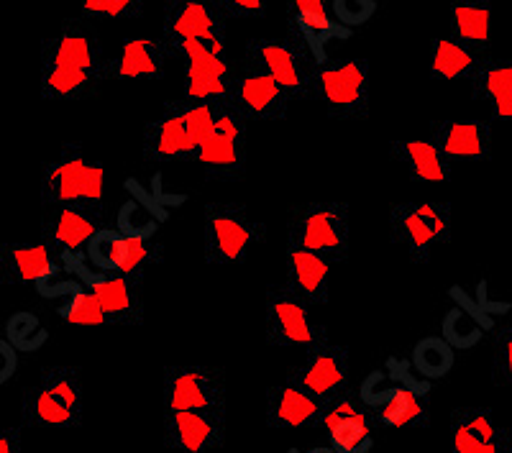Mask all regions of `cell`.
I'll list each match as a JSON object with an SVG mask.
<instances>
[{"instance_id":"4316f807","label":"cell","mask_w":512,"mask_h":453,"mask_svg":"<svg viewBox=\"0 0 512 453\" xmlns=\"http://www.w3.org/2000/svg\"><path fill=\"white\" fill-rule=\"evenodd\" d=\"M390 154L402 172L413 182L423 185H443L454 177V164L443 157L431 139H402L392 141Z\"/></svg>"},{"instance_id":"74e56055","label":"cell","mask_w":512,"mask_h":453,"mask_svg":"<svg viewBox=\"0 0 512 453\" xmlns=\"http://www.w3.org/2000/svg\"><path fill=\"white\" fill-rule=\"evenodd\" d=\"M379 11L377 0H331V13L346 29H359L369 24Z\"/></svg>"},{"instance_id":"7bdbcfd3","label":"cell","mask_w":512,"mask_h":453,"mask_svg":"<svg viewBox=\"0 0 512 453\" xmlns=\"http://www.w3.org/2000/svg\"><path fill=\"white\" fill-rule=\"evenodd\" d=\"M0 285H13L11 264H8V244L0 241Z\"/></svg>"},{"instance_id":"52a82bcc","label":"cell","mask_w":512,"mask_h":453,"mask_svg":"<svg viewBox=\"0 0 512 453\" xmlns=\"http://www.w3.org/2000/svg\"><path fill=\"white\" fill-rule=\"evenodd\" d=\"M287 241L323 256L333 267L346 262L351 249L349 205L338 200H313L290 210Z\"/></svg>"},{"instance_id":"5b68a950","label":"cell","mask_w":512,"mask_h":453,"mask_svg":"<svg viewBox=\"0 0 512 453\" xmlns=\"http://www.w3.org/2000/svg\"><path fill=\"white\" fill-rule=\"evenodd\" d=\"M264 241V223L239 203L205 205L203 254L210 267H239Z\"/></svg>"},{"instance_id":"f6af8a7d","label":"cell","mask_w":512,"mask_h":453,"mask_svg":"<svg viewBox=\"0 0 512 453\" xmlns=\"http://www.w3.org/2000/svg\"><path fill=\"white\" fill-rule=\"evenodd\" d=\"M510 49H512V31H510ZM512 59V57H510Z\"/></svg>"},{"instance_id":"7a4b0ae2","label":"cell","mask_w":512,"mask_h":453,"mask_svg":"<svg viewBox=\"0 0 512 453\" xmlns=\"http://www.w3.org/2000/svg\"><path fill=\"white\" fill-rule=\"evenodd\" d=\"M85 415V384L77 366H47L26 390L21 418L26 428L72 430Z\"/></svg>"},{"instance_id":"b9f144b4","label":"cell","mask_w":512,"mask_h":453,"mask_svg":"<svg viewBox=\"0 0 512 453\" xmlns=\"http://www.w3.org/2000/svg\"><path fill=\"white\" fill-rule=\"evenodd\" d=\"M0 453H24L21 433L16 428H0Z\"/></svg>"},{"instance_id":"d6a6232c","label":"cell","mask_w":512,"mask_h":453,"mask_svg":"<svg viewBox=\"0 0 512 453\" xmlns=\"http://www.w3.org/2000/svg\"><path fill=\"white\" fill-rule=\"evenodd\" d=\"M456 364V351L441 336H425L415 343L410 366L420 379H443Z\"/></svg>"},{"instance_id":"ffe728a7","label":"cell","mask_w":512,"mask_h":453,"mask_svg":"<svg viewBox=\"0 0 512 453\" xmlns=\"http://www.w3.org/2000/svg\"><path fill=\"white\" fill-rule=\"evenodd\" d=\"M100 228H105V215L80 205H47L41 218L44 244L62 256L80 254Z\"/></svg>"},{"instance_id":"ee69618b","label":"cell","mask_w":512,"mask_h":453,"mask_svg":"<svg viewBox=\"0 0 512 453\" xmlns=\"http://www.w3.org/2000/svg\"><path fill=\"white\" fill-rule=\"evenodd\" d=\"M292 453H297V451H292ZM308 453H336V451H333V448H313V451H308Z\"/></svg>"},{"instance_id":"e0dca14e","label":"cell","mask_w":512,"mask_h":453,"mask_svg":"<svg viewBox=\"0 0 512 453\" xmlns=\"http://www.w3.org/2000/svg\"><path fill=\"white\" fill-rule=\"evenodd\" d=\"M318 425L328 433V441L336 453H369L374 446V423L367 405L344 392L336 400L326 402L320 410Z\"/></svg>"},{"instance_id":"6da1fadb","label":"cell","mask_w":512,"mask_h":453,"mask_svg":"<svg viewBox=\"0 0 512 453\" xmlns=\"http://www.w3.org/2000/svg\"><path fill=\"white\" fill-rule=\"evenodd\" d=\"M111 82V57L98 31L72 18L41 44L39 90L47 103H72Z\"/></svg>"},{"instance_id":"44dd1931","label":"cell","mask_w":512,"mask_h":453,"mask_svg":"<svg viewBox=\"0 0 512 453\" xmlns=\"http://www.w3.org/2000/svg\"><path fill=\"white\" fill-rule=\"evenodd\" d=\"M451 453H512L510 430L489 407H456L451 415Z\"/></svg>"},{"instance_id":"8d00e7d4","label":"cell","mask_w":512,"mask_h":453,"mask_svg":"<svg viewBox=\"0 0 512 453\" xmlns=\"http://www.w3.org/2000/svg\"><path fill=\"white\" fill-rule=\"evenodd\" d=\"M88 18L103 21H134L144 13V0H77Z\"/></svg>"},{"instance_id":"ba28073f","label":"cell","mask_w":512,"mask_h":453,"mask_svg":"<svg viewBox=\"0 0 512 453\" xmlns=\"http://www.w3.org/2000/svg\"><path fill=\"white\" fill-rule=\"evenodd\" d=\"M244 64L272 77L295 100H315V67L290 36H259L244 49Z\"/></svg>"},{"instance_id":"f546056e","label":"cell","mask_w":512,"mask_h":453,"mask_svg":"<svg viewBox=\"0 0 512 453\" xmlns=\"http://www.w3.org/2000/svg\"><path fill=\"white\" fill-rule=\"evenodd\" d=\"M448 26L451 39L487 57L492 47V0H451Z\"/></svg>"},{"instance_id":"4fadbf2b","label":"cell","mask_w":512,"mask_h":453,"mask_svg":"<svg viewBox=\"0 0 512 453\" xmlns=\"http://www.w3.org/2000/svg\"><path fill=\"white\" fill-rule=\"evenodd\" d=\"M231 11L223 0H167L164 3L162 41L175 49L187 41L226 39Z\"/></svg>"},{"instance_id":"9c48e42d","label":"cell","mask_w":512,"mask_h":453,"mask_svg":"<svg viewBox=\"0 0 512 453\" xmlns=\"http://www.w3.org/2000/svg\"><path fill=\"white\" fill-rule=\"evenodd\" d=\"M315 100L336 121H364L372 105L367 59H328L315 70Z\"/></svg>"},{"instance_id":"7402d4cb","label":"cell","mask_w":512,"mask_h":453,"mask_svg":"<svg viewBox=\"0 0 512 453\" xmlns=\"http://www.w3.org/2000/svg\"><path fill=\"white\" fill-rule=\"evenodd\" d=\"M164 441L175 453H218L226 441V413H164Z\"/></svg>"},{"instance_id":"ac0fdd59","label":"cell","mask_w":512,"mask_h":453,"mask_svg":"<svg viewBox=\"0 0 512 453\" xmlns=\"http://www.w3.org/2000/svg\"><path fill=\"white\" fill-rule=\"evenodd\" d=\"M64 259H70L72 264H77L75 254H67ZM82 279L88 282L90 295L95 297V302L100 305L111 326H141L144 323V300H141V279L121 277V274H88L82 272Z\"/></svg>"},{"instance_id":"7c38bea8","label":"cell","mask_w":512,"mask_h":453,"mask_svg":"<svg viewBox=\"0 0 512 453\" xmlns=\"http://www.w3.org/2000/svg\"><path fill=\"white\" fill-rule=\"evenodd\" d=\"M264 333L274 349H313L326 338V331L313 323L310 305L287 285H272L264 305Z\"/></svg>"},{"instance_id":"e575fe53","label":"cell","mask_w":512,"mask_h":453,"mask_svg":"<svg viewBox=\"0 0 512 453\" xmlns=\"http://www.w3.org/2000/svg\"><path fill=\"white\" fill-rule=\"evenodd\" d=\"M484 333L487 331L464 308H451L441 320V338L454 351L477 349L479 343H482Z\"/></svg>"},{"instance_id":"30bf717a","label":"cell","mask_w":512,"mask_h":453,"mask_svg":"<svg viewBox=\"0 0 512 453\" xmlns=\"http://www.w3.org/2000/svg\"><path fill=\"white\" fill-rule=\"evenodd\" d=\"M249 121L231 103L218 105L208 136L200 141L190 162L198 164L210 180H239L246 172Z\"/></svg>"},{"instance_id":"1f68e13d","label":"cell","mask_w":512,"mask_h":453,"mask_svg":"<svg viewBox=\"0 0 512 453\" xmlns=\"http://www.w3.org/2000/svg\"><path fill=\"white\" fill-rule=\"evenodd\" d=\"M8 264L13 282L36 285L39 290L59 274L54 251L47 244H8Z\"/></svg>"},{"instance_id":"f35d334b","label":"cell","mask_w":512,"mask_h":453,"mask_svg":"<svg viewBox=\"0 0 512 453\" xmlns=\"http://www.w3.org/2000/svg\"><path fill=\"white\" fill-rule=\"evenodd\" d=\"M492 351V379L497 387H512V326L495 333Z\"/></svg>"},{"instance_id":"f1b7e54d","label":"cell","mask_w":512,"mask_h":453,"mask_svg":"<svg viewBox=\"0 0 512 453\" xmlns=\"http://www.w3.org/2000/svg\"><path fill=\"white\" fill-rule=\"evenodd\" d=\"M367 410L372 415V423L382 425V428H425L431 420V410H428L425 397L405 387V384L387 387L384 395Z\"/></svg>"},{"instance_id":"3957f363","label":"cell","mask_w":512,"mask_h":453,"mask_svg":"<svg viewBox=\"0 0 512 453\" xmlns=\"http://www.w3.org/2000/svg\"><path fill=\"white\" fill-rule=\"evenodd\" d=\"M218 105L175 100L144 128V157L149 162H190L200 141L208 136Z\"/></svg>"},{"instance_id":"603a6c76","label":"cell","mask_w":512,"mask_h":453,"mask_svg":"<svg viewBox=\"0 0 512 453\" xmlns=\"http://www.w3.org/2000/svg\"><path fill=\"white\" fill-rule=\"evenodd\" d=\"M431 141L454 167L492 157V128L487 121H433Z\"/></svg>"},{"instance_id":"836d02e7","label":"cell","mask_w":512,"mask_h":453,"mask_svg":"<svg viewBox=\"0 0 512 453\" xmlns=\"http://www.w3.org/2000/svg\"><path fill=\"white\" fill-rule=\"evenodd\" d=\"M57 315L64 318L70 326H85V328H98V326H111L108 315L100 310L95 297L90 295L88 287L70 285L67 287V300L57 305Z\"/></svg>"},{"instance_id":"d590c367","label":"cell","mask_w":512,"mask_h":453,"mask_svg":"<svg viewBox=\"0 0 512 453\" xmlns=\"http://www.w3.org/2000/svg\"><path fill=\"white\" fill-rule=\"evenodd\" d=\"M6 336V341L11 343L13 349L26 351V354H34V351H39L49 341V331L44 328L39 315L29 313V310H18V313L8 318Z\"/></svg>"},{"instance_id":"d4e9b609","label":"cell","mask_w":512,"mask_h":453,"mask_svg":"<svg viewBox=\"0 0 512 453\" xmlns=\"http://www.w3.org/2000/svg\"><path fill=\"white\" fill-rule=\"evenodd\" d=\"M287 262V282L292 292L303 297L310 308L313 305H323L331 297V277H333V264L326 262L323 256L313 254V251L303 249V246L290 244L287 241L285 251Z\"/></svg>"},{"instance_id":"9a60e30c","label":"cell","mask_w":512,"mask_h":453,"mask_svg":"<svg viewBox=\"0 0 512 453\" xmlns=\"http://www.w3.org/2000/svg\"><path fill=\"white\" fill-rule=\"evenodd\" d=\"M287 36L320 67L328 62V44L349 39L351 29L333 18L331 0H287Z\"/></svg>"},{"instance_id":"d6986e66","label":"cell","mask_w":512,"mask_h":453,"mask_svg":"<svg viewBox=\"0 0 512 453\" xmlns=\"http://www.w3.org/2000/svg\"><path fill=\"white\" fill-rule=\"evenodd\" d=\"M231 105L246 121H280L290 111L292 98L285 90L267 77L264 72H256L246 64H241L231 85Z\"/></svg>"},{"instance_id":"5bb4252c","label":"cell","mask_w":512,"mask_h":453,"mask_svg":"<svg viewBox=\"0 0 512 453\" xmlns=\"http://www.w3.org/2000/svg\"><path fill=\"white\" fill-rule=\"evenodd\" d=\"M85 254H88L90 264L100 272L144 279V274L159 264L162 249L154 241L128 236V233L105 226L90 239V244L85 246Z\"/></svg>"},{"instance_id":"4dcf8cb0","label":"cell","mask_w":512,"mask_h":453,"mask_svg":"<svg viewBox=\"0 0 512 453\" xmlns=\"http://www.w3.org/2000/svg\"><path fill=\"white\" fill-rule=\"evenodd\" d=\"M482 54L472 52L464 47L461 41L451 36H438L431 41V75L443 82H459L472 80L474 72L482 64Z\"/></svg>"},{"instance_id":"83f0119b","label":"cell","mask_w":512,"mask_h":453,"mask_svg":"<svg viewBox=\"0 0 512 453\" xmlns=\"http://www.w3.org/2000/svg\"><path fill=\"white\" fill-rule=\"evenodd\" d=\"M469 85L472 98L489 105L497 121H512V59L487 54Z\"/></svg>"},{"instance_id":"cb8c5ba5","label":"cell","mask_w":512,"mask_h":453,"mask_svg":"<svg viewBox=\"0 0 512 453\" xmlns=\"http://www.w3.org/2000/svg\"><path fill=\"white\" fill-rule=\"evenodd\" d=\"M172 62L162 36H134L126 39L111 57V80L116 82H152L162 80Z\"/></svg>"},{"instance_id":"8992f818","label":"cell","mask_w":512,"mask_h":453,"mask_svg":"<svg viewBox=\"0 0 512 453\" xmlns=\"http://www.w3.org/2000/svg\"><path fill=\"white\" fill-rule=\"evenodd\" d=\"M454 210L451 203L438 200H413L397 203L390 210L392 244L413 264L431 262L433 254L451 244Z\"/></svg>"},{"instance_id":"ab89813d","label":"cell","mask_w":512,"mask_h":453,"mask_svg":"<svg viewBox=\"0 0 512 453\" xmlns=\"http://www.w3.org/2000/svg\"><path fill=\"white\" fill-rule=\"evenodd\" d=\"M226 8L231 11L233 21L236 18H244V21H251V18H262L267 13L269 0H223Z\"/></svg>"},{"instance_id":"60d3db41","label":"cell","mask_w":512,"mask_h":453,"mask_svg":"<svg viewBox=\"0 0 512 453\" xmlns=\"http://www.w3.org/2000/svg\"><path fill=\"white\" fill-rule=\"evenodd\" d=\"M18 369V351L6 338H0V384L11 382Z\"/></svg>"},{"instance_id":"277c9868","label":"cell","mask_w":512,"mask_h":453,"mask_svg":"<svg viewBox=\"0 0 512 453\" xmlns=\"http://www.w3.org/2000/svg\"><path fill=\"white\" fill-rule=\"evenodd\" d=\"M41 205H80L105 215V167L82 146L64 144L41 172Z\"/></svg>"},{"instance_id":"2e32d148","label":"cell","mask_w":512,"mask_h":453,"mask_svg":"<svg viewBox=\"0 0 512 453\" xmlns=\"http://www.w3.org/2000/svg\"><path fill=\"white\" fill-rule=\"evenodd\" d=\"M287 379L326 405L349 392V349L331 343L326 336L305 351L303 364L295 366Z\"/></svg>"},{"instance_id":"484cf974","label":"cell","mask_w":512,"mask_h":453,"mask_svg":"<svg viewBox=\"0 0 512 453\" xmlns=\"http://www.w3.org/2000/svg\"><path fill=\"white\" fill-rule=\"evenodd\" d=\"M323 402L285 379L267 392V425L274 430H297L318 425Z\"/></svg>"},{"instance_id":"8fae6325","label":"cell","mask_w":512,"mask_h":453,"mask_svg":"<svg viewBox=\"0 0 512 453\" xmlns=\"http://www.w3.org/2000/svg\"><path fill=\"white\" fill-rule=\"evenodd\" d=\"M164 413H226V374L216 366L164 369Z\"/></svg>"}]
</instances>
